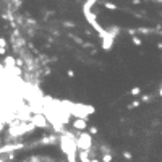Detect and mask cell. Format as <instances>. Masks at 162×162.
Returning <instances> with one entry per match:
<instances>
[{"label": "cell", "mask_w": 162, "mask_h": 162, "mask_svg": "<svg viewBox=\"0 0 162 162\" xmlns=\"http://www.w3.org/2000/svg\"><path fill=\"white\" fill-rule=\"evenodd\" d=\"M62 104L68 110L70 115L75 118H86L88 120V117L96 112L92 106H86V104H76V102H70V101H62Z\"/></svg>", "instance_id": "6da1fadb"}, {"label": "cell", "mask_w": 162, "mask_h": 162, "mask_svg": "<svg viewBox=\"0 0 162 162\" xmlns=\"http://www.w3.org/2000/svg\"><path fill=\"white\" fill-rule=\"evenodd\" d=\"M76 141V148L78 149H84V151H88L92 148V136L89 135V133L86 130H83V131H78V135H76L75 138Z\"/></svg>", "instance_id": "7a4b0ae2"}, {"label": "cell", "mask_w": 162, "mask_h": 162, "mask_svg": "<svg viewBox=\"0 0 162 162\" xmlns=\"http://www.w3.org/2000/svg\"><path fill=\"white\" fill-rule=\"evenodd\" d=\"M29 122L33 123L34 127H37V128H50V123H49V120L45 118L44 113H33Z\"/></svg>", "instance_id": "3957f363"}, {"label": "cell", "mask_w": 162, "mask_h": 162, "mask_svg": "<svg viewBox=\"0 0 162 162\" xmlns=\"http://www.w3.org/2000/svg\"><path fill=\"white\" fill-rule=\"evenodd\" d=\"M24 144L21 141H10V143H7V144L3 146H0V154H8V152H16V151H20L23 149Z\"/></svg>", "instance_id": "277c9868"}, {"label": "cell", "mask_w": 162, "mask_h": 162, "mask_svg": "<svg viewBox=\"0 0 162 162\" xmlns=\"http://www.w3.org/2000/svg\"><path fill=\"white\" fill-rule=\"evenodd\" d=\"M59 143V135L57 133H52V135H44L39 141L36 143V144H57Z\"/></svg>", "instance_id": "5b68a950"}, {"label": "cell", "mask_w": 162, "mask_h": 162, "mask_svg": "<svg viewBox=\"0 0 162 162\" xmlns=\"http://www.w3.org/2000/svg\"><path fill=\"white\" fill-rule=\"evenodd\" d=\"M101 41H102V49H104V50H110L112 47H113V41H115V37L106 31L104 37H101Z\"/></svg>", "instance_id": "8992f818"}, {"label": "cell", "mask_w": 162, "mask_h": 162, "mask_svg": "<svg viewBox=\"0 0 162 162\" xmlns=\"http://www.w3.org/2000/svg\"><path fill=\"white\" fill-rule=\"evenodd\" d=\"M71 127H73L76 131H83V130L88 128V120H86V118H75L73 123H71Z\"/></svg>", "instance_id": "52a82bcc"}, {"label": "cell", "mask_w": 162, "mask_h": 162, "mask_svg": "<svg viewBox=\"0 0 162 162\" xmlns=\"http://www.w3.org/2000/svg\"><path fill=\"white\" fill-rule=\"evenodd\" d=\"M45 160L54 162V159L49 157V156H33V157H28V159L21 160V162H45Z\"/></svg>", "instance_id": "ba28073f"}, {"label": "cell", "mask_w": 162, "mask_h": 162, "mask_svg": "<svg viewBox=\"0 0 162 162\" xmlns=\"http://www.w3.org/2000/svg\"><path fill=\"white\" fill-rule=\"evenodd\" d=\"M76 159H78V162H89V154H88V151H84V149H78V152H76Z\"/></svg>", "instance_id": "9c48e42d"}, {"label": "cell", "mask_w": 162, "mask_h": 162, "mask_svg": "<svg viewBox=\"0 0 162 162\" xmlns=\"http://www.w3.org/2000/svg\"><path fill=\"white\" fill-rule=\"evenodd\" d=\"M16 65V62H15V59L12 55H7L5 59H3V66H5V70H8V68H12V66H15Z\"/></svg>", "instance_id": "30bf717a"}, {"label": "cell", "mask_w": 162, "mask_h": 162, "mask_svg": "<svg viewBox=\"0 0 162 162\" xmlns=\"http://www.w3.org/2000/svg\"><path fill=\"white\" fill-rule=\"evenodd\" d=\"M94 3H97V0H86V2H84V5H83V13L89 12L91 8L94 7Z\"/></svg>", "instance_id": "8fae6325"}, {"label": "cell", "mask_w": 162, "mask_h": 162, "mask_svg": "<svg viewBox=\"0 0 162 162\" xmlns=\"http://www.w3.org/2000/svg\"><path fill=\"white\" fill-rule=\"evenodd\" d=\"M109 34H112L113 37H117L118 34H120V28L118 26H110V28H107V29H106Z\"/></svg>", "instance_id": "7c38bea8"}, {"label": "cell", "mask_w": 162, "mask_h": 162, "mask_svg": "<svg viewBox=\"0 0 162 162\" xmlns=\"http://www.w3.org/2000/svg\"><path fill=\"white\" fill-rule=\"evenodd\" d=\"M102 5H104V8H107V10H117V5L112 3V2H104Z\"/></svg>", "instance_id": "4fadbf2b"}, {"label": "cell", "mask_w": 162, "mask_h": 162, "mask_svg": "<svg viewBox=\"0 0 162 162\" xmlns=\"http://www.w3.org/2000/svg\"><path fill=\"white\" fill-rule=\"evenodd\" d=\"M86 130H88V133H89L91 136H96V135H97V127H89V125H88Z\"/></svg>", "instance_id": "5bb4252c"}, {"label": "cell", "mask_w": 162, "mask_h": 162, "mask_svg": "<svg viewBox=\"0 0 162 162\" xmlns=\"http://www.w3.org/2000/svg\"><path fill=\"white\" fill-rule=\"evenodd\" d=\"M112 152H107V154H102V162H112Z\"/></svg>", "instance_id": "9a60e30c"}, {"label": "cell", "mask_w": 162, "mask_h": 162, "mask_svg": "<svg viewBox=\"0 0 162 162\" xmlns=\"http://www.w3.org/2000/svg\"><path fill=\"white\" fill-rule=\"evenodd\" d=\"M130 94H131V96H139V94H141V88H139V86H135V88L130 91Z\"/></svg>", "instance_id": "2e32d148"}, {"label": "cell", "mask_w": 162, "mask_h": 162, "mask_svg": "<svg viewBox=\"0 0 162 162\" xmlns=\"http://www.w3.org/2000/svg\"><path fill=\"white\" fill-rule=\"evenodd\" d=\"M131 41H133V44H135V45H141L143 42H141V39H139V37L136 36V34H133L131 36Z\"/></svg>", "instance_id": "e0dca14e"}, {"label": "cell", "mask_w": 162, "mask_h": 162, "mask_svg": "<svg viewBox=\"0 0 162 162\" xmlns=\"http://www.w3.org/2000/svg\"><path fill=\"white\" fill-rule=\"evenodd\" d=\"M139 104H141V101H133L131 104H128V109L131 110V109H135V107H139Z\"/></svg>", "instance_id": "ac0fdd59"}, {"label": "cell", "mask_w": 162, "mask_h": 162, "mask_svg": "<svg viewBox=\"0 0 162 162\" xmlns=\"http://www.w3.org/2000/svg\"><path fill=\"white\" fill-rule=\"evenodd\" d=\"M136 33H141V34H149L151 29H148V28H138V29H135Z\"/></svg>", "instance_id": "d6986e66"}, {"label": "cell", "mask_w": 162, "mask_h": 162, "mask_svg": "<svg viewBox=\"0 0 162 162\" xmlns=\"http://www.w3.org/2000/svg\"><path fill=\"white\" fill-rule=\"evenodd\" d=\"M101 152H102V154H107V152H112V151H110V148H109V146L101 144Z\"/></svg>", "instance_id": "ffe728a7"}, {"label": "cell", "mask_w": 162, "mask_h": 162, "mask_svg": "<svg viewBox=\"0 0 162 162\" xmlns=\"http://www.w3.org/2000/svg\"><path fill=\"white\" fill-rule=\"evenodd\" d=\"M123 157H125L127 160H131V159H133V156H131L130 151H123Z\"/></svg>", "instance_id": "44dd1931"}, {"label": "cell", "mask_w": 162, "mask_h": 162, "mask_svg": "<svg viewBox=\"0 0 162 162\" xmlns=\"http://www.w3.org/2000/svg\"><path fill=\"white\" fill-rule=\"evenodd\" d=\"M139 101H141V102H149V101H151V96H148V94H143Z\"/></svg>", "instance_id": "7402d4cb"}, {"label": "cell", "mask_w": 162, "mask_h": 162, "mask_svg": "<svg viewBox=\"0 0 162 162\" xmlns=\"http://www.w3.org/2000/svg\"><path fill=\"white\" fill-rule=\"evenodd\" d=\"M7 45H8L7 39H5V37H0V47H7Z\"/></svg>", "instance_id": "603a6c76"}, {"label": "cell", "mask_w": 162, "mask_h": 162, "mask_svg": "<svg viewBox=\"0 0 162 162\" xmlns=\"http://www.w3.org/2000/svg\"><path fill=\"white\" fill-rule=\"evenodd\" d=\"M63 26H68V28L71 26V28H73V26H75V23H73V21H63Z\"/></svg>", "instance_id": "cb8c5ba5"}, {"label": "cell", "mask_w": 162, "mask_h": 162, "mask_svg": "<svg viewBox=\"0 0 162 162\" xmlns=\"http://www.w3.org/2000/svg\"><path fill=\"white\" fill-rule=\"evenodd\" d=\"M66 76H70V78H73V76H75V71H73V70H66Z\"/></svg>", "instance_id": "d4e9b609"}, {"label": "cell", "mask_w": 162, "mask_h": 162, "mask_svg": "<svg viewBox=\"0 0 162 162\" xmlns=\"http://www.w3.org/2000/svg\"><path fill=\"white\" fill-rule=\"evenodd\" d=\"M7 54V47H0V55H5Z\"/></svg>", "instance_id": "484cf974"}, {"label": "cell", "mask_w": 162, "mask_h": 162, "mask_svg": "<svg viewBox=\"0 0 162 162\" xmlns=\"http://www.w3.org/2000/svg\"><path fill=\"white\" fill-rule=\"evenodd\" d=\"M0 156H2V157H0V162H8L7 160V154H0Z\"/></svg>", "instance_id": "4316f807"}, {"label": "cell", "mask_w": 162, "mask_h": 162, "mask_svg": "<svg viewBox=\"0 0 162 162\" xmlns=\"http://www.w3.org/2000/svg\"><path fill=\"white\" fill-rule=\"evenodd\" d=\"M44 75H45V76L50 75V68H45V70H44Z\"/></svg>", "instance_id": "83f0119b"}, {"label": "cell", "mask_w": 162, "mask_h": 162, "mask_svg": "<svg viewBox=\"0 0 162 162\" xmlns=\"http://www.w3.org/2000/svg\"><path fill=\"white\" fill-rule=\"evenodd\" d=\"M141 3V0H133V5H139Z\"/></svg>", "instance_id": "f1b7e54d"}, {"label": "cell", "mask_w": 162, "mask_h": 162, "mask_svg": "<svg viewBox=\"0 0 162 162\" xmlns=\"http://www.w3.org/2000/svg\"><path fill=\"white\" fill-rule=\"evenodd\" d=\"M157 49H160V50H162V42H157Z\"/></svg>", "instance_id": "f546056e"}, {"label": "cell", "mask_w": 162, "mask_h": 162, "mask_svg": "<svg viewBox=\"0 0 162 162\" xmlns=\"http://www.w3.org/2000/svg\"><path fill=\"white\" fill-rule=\"evenodd\" d=\"M154 2H157V3H162V0H154Z\"/></svg>", "instance_id": "4dcf8cb0"}, {"label": "cell", "mask_w": 162, "mask_h": 162, "mask_svg": "<svg viewBox=\"0 0 162 162\" xmlns=\"http://www.w3.org/2000/svg\"><path fill=\"white\" fill-rule=\"evenodd\" d=\"M159 94H160V97H162V88H160V91H159Z\"/></svg>", "instance_id": "1f68e13d"}, {"label": "cell", "mask_w": 162, "mask_h": 162, "mask_svg": "<svg viewBox=\"0 0 162 162\" xmlns=\"http://www.w3.org/2000/svg\"><path fill=\"white\" fill-rule=\"evenodd\" d=\"M0 143H2V136H0Z\"/></svg>", "instance_id": "d6a6232c"}]
</instances>
